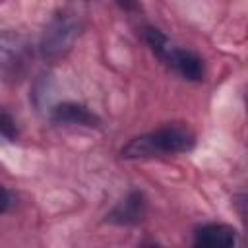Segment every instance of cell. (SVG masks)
Wrapping results in <instances>:
<instances>
[{"label": "cell", "instance_id": "cell-1", "mask_svg": "<svg viewBox=\"0 0 248 248\" xmlns=\"http://www.w3.org/2000/svg\"><path fill=\"white\" fill-rule=\"evenodd\" d=\"M194 143H196V134L192 132V128L182 122H172L130 140L122 147L120 155L124 159H134V161L161 157V155H176L190 151Z\"/></svg>", "mask_w": 248, "mask_h": 248}, {"label": "cell", "instance_id": "cell-3", "mask_svg": "<svg viewBox=\"0 0 248 248\" xmlns=\"http://www.w3.org/2000/svg\"><path fill=\"white\" fill-rule=\"evenodd\" d=\"M79 31H81V23L78 14L68 10L58 12L43 31L41 45H39L41 56L48 62L62 60L72 50L74 43L79 37Z\"/></svg>", "mask_w": 248, "mask_h": 248}, {"label": "cell", "instance_id": "cell-6", "mask_svg": "<svg viewBox=\"0 0 248 248\" xmlns=\"http://www.w3.org/2000/svg\"><path fill=\"white\" fill-rule=\"evenodd\" d=\"M145 213L147 200L140 190H134L108 213V221L116 225H138L145 219Z\"/></svg>", "mask_w": 248, "mask_h": 248}, {"label": "cell", "instance_id": "cell-5", "mask_svg": "<svg viewBox=\"0 0 248 248\" xmlns=\"http://www.w3.org/2000/svg\"><path fill=\"white\" fill-rule=\"evenodd\" d=\"M192 248H236V231L225 223H207L198 229Z\"/></svg>", "mask_w": 248, "mask_h": 248}, {"label": "cell", "instance_id": "cell-4", "mask_svg": "<svg viewBox=\"0 0 248 248\" xmlns=\"http://www.w3.org/2000/svg\"><path fill=\"white\" fill-rule=\"evenodd\" d=\"M27 43L14 31H0V76L17 74L27 60Z\"/></svg>", "mask_w": 248, "mask_h": 248}, {"label": "cell", "instance_id": "cell-8", "mask_svg": "<svg viewBox=\"0 0 248 248\" xmlns=\"http://www.w3.org/2000/svg\"><path fill=\"white\" fill-rule=\"evenodd\" d=\"M17 136H19V132H17L16 120L12 118L10 112L0 108V138L6 140V141H16Z\"/></svg>", "mask_w": 248, "mask_h": 248}, {"label": "cell", "instance_id": "cell-9", "mask_svg": "<svg viewBox=\"0 0 248 248\" xmlns=\"http://www.w3.org/2000/svg\"><path fill=\"white\" fill-rule=\"evenodd\" d=\"M10 205H12V196H10V192L0 184V213L8 211Z\"/></svg>", "mask_w": 248, "mask_h": 248}, {"label": "cell", "instance_id": "cell-7", "mask_svg": "<svg viewBox=\"0 0 248 248\" xmlns=\"http://www.w3.org/2000/svg\"><path fill=\"white\" fill-rule=\"evenodd\" d=\"M52 122L56 124H76V126H87V128H97L101 124V118L89 110L85 105H79V103H60L52 108V114H50Z\"/></svg>", "mask_w": 248, "mask_h": 248}, {"label": "cell", "instance_id": "cell-10", "mask_svg": "<svg viewBox=\"0 0 248 248\" xmlns=\"http://www.w3.org/2000/svg\"><path fill=\"white\" fill-rule=\"evenodd\" d=\"M147 248H165V246H161V244H151V246H147Z\"/></svg>", "mask_w": 248, "mask_h": 248}, {"label": "cell", "instance_id": "cell-2", "mask_svg": "<svg viewBox=\"0 0 248 248\" xmlns=\"http://www.w3.org/2000/svg\"><path fill=\"white\" fill-rule=\"evenodd\" d=\"M145 43L149 48L176 74H180L184 79L190 81H202L205 76V64L202 56L188 48L176 46L161 29L157 27H147L145 29Z\"/></svg>", "mask_w": 248, "mask_h": 248}]
</instances>
